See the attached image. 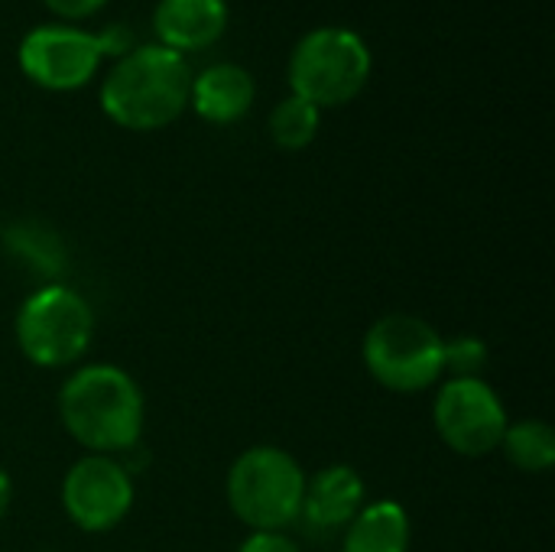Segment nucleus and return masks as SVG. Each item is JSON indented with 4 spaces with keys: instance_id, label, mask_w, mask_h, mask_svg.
<instances>
[{
    "instance_id": "1",
    "label": "nucleus",
    "mask_w": 555,
    "mask_h": 552,
    "mask_svg": "<svg viewBox=\"0 0 555 552\" xmlns=\"http://www.w3.org/2000/svg\"><path fill=\"white\" fill-rule=\"evenodd\" d=\"M192 72L185 55L150 42L114 62L101 85L104 114L127 130H159L189 107Z\"/></svg>"
},
{
    "instance_id": "2",
    "label": "nucleus",
    "mask_w": 555,
    "mask_h": 552,
    "mask_svg": "<svg viewBox=\"0 0 555 552\" xmlns=\"http://www.w3.org/2000/svg\"><path fill=\"white\" fill-rule=\"evenodd\" d=\"M59 413L72 439L94 455L130 452L143 433V394L137 381L114 364L75 371L59 394Z\"/></svg>"
},
{
    "instance_id": "3",
    "label": "nucleus",
    "mask_w": 555,
    "mask_h": 552,
    "mask_svg": "<svg viewBox=\"0 0 555 552\" xmlns=\"http://www.w3.org/2000/svg\"><path fill=\"white\" fill-rule=\"evenodd\" d=\"M306 475L299 462L276 449H247L228 472V504L254 534H280L299 521Z\"/></svg>"
},
{
    "instance_id": "4",
    "label": "nucleus",
    "mask_w": 555,
    "mask_h": 552,
    "mask_svg": "<svg viewBox=\"0 0 555 552\" xmlns=\"http://www.w3.org/2000/svg\"><path fill=\"white\" fill-rule=\"evenodd\" d=\"M371 49L361 33L348 26L309 29L289 55V88L302 101L335 107L351 101L371 78Z\"/></svg>"
},
{
    "instance_id": "5",
    "label": "nucleus",
    "mask_w": 555,
    "mask_h": 552,
    "mask_svg": "<svg viewBox=\"0 0 555 552\" xmlns=\"http://www.w3.org/2000/svg\"><path fill=\"white\" fill-rule=\"evenodd\" d=\"M94 335L91 306L68 286L49 283L36 290L16 312L20 351L36 368H68L75 364Z\"/></svg>"
},
{
    "instance_id": "6",
    "label": "nucleus",
    "mask_w": 555,
    "mask_h": 552,
    "mask_svg": "<svg viewBox=\"0 0 555 552\" xmlns=\"http://www.w3.org/2000/svg\"><path fill=\"white\" fill-rule=\"evenodd\" d=\"M442 342L416 316H384L364 335V364L380 387L416 394L442 377Z\"/></svg>"
},
{
    "instance_id": "7",
    "label": "nucleus",
    "mask_w": 555,
    "mask_h": 552,
    "mask_svg": "<svg viewBox=\"0 0 555 552\" xmlns=\"http://www.w3.org/2000/svg\"><path fill=\"white\" fill-rule=\"evenodd\" d=\"M16 59L29 81L52 91H72L94 75L104 52L98 33L91 29L68 23H42L20 39Z\"/></svg>"
},
{
    "instance_id": "8",
    "label": "nucleus",
    "mask_w": 555,
    "mask_h": 552,
    "mask_svg": "<svg viewBox=\"0 0 555 552\" xmlns=\"http://www.w3.org/2000/svg\"><path fill=\"white\" fill-rule=\"evenodd\" d=\"M436 429L442 442L468 459H481L501 449L507 433V410L498 394L481 381H449L436 397Z\"/></svg>"
},
{
    "instance_id": "9",
    "label": "nucleus",
    "mask_w": 555,
    "mask_h": 552,
    "mask_svg": "<svg viewBox=\"0 0 555 552\" xmlns=\"http://www.w3.org/2000/svg\"><path fill=\"white\" fill-rule=\"evenodd\" d=\"M133 504V482L111 455H85L62 482V508L85 534L114 530Z\"/></svg>"
},
{
    "instance_id": "10",
    "label": "nucleus",
    "mask_w": 555,
    "mask_h": 552,
    "mask_svg": "<svg viewBox=\"0 0 555 552\" xmlns=\"http://www.w3.org/2000/svg\"><path fill=\"white\" fill-rule=\"evenodd\" d=\"M364 504V482L351 465H328L306 482L299 517L312 534H335L348 527Z\"/></svg>"
},
{
    "instance_id": "11",
    "label": "nucleus",
    "mask_w": 555,
    "mask_h": 552,
    "mask_svg": "<svg viewBox=\"0 0 555 552\" xmlns=\"http://www.w3.org/2000/svg\"><path fill=\"white\" fill-rule=\"evenodd\" d=\"M228 26V0H159L153 10V29L159 46L172 52H195L211 42Z\"/></svg>"
},
{
    "instance_id": "12",
    "label": "nucleus",
    "mask_w": 555,
    "mask_h": 552,
    "mask_svg": "<svg viewBox=\"0 0 555 552\" xmlns=\"http://www.w3.org/2000/svg\"><path fill=\"white\" fill-rule=\"evenodd\" d=\"M254 75L237 62H215L192 78L189 101L208 124H234L254 104Z\"/></svg>"
},
{
    "instance_id": "13",
    "label": "nucleus",
    "mask_w": 555,
    "mask_h": 552,
    "mask_svg": "<svg viewBox=\"0 0 555 552\" xmlns=\"http://www.w3.org/2000/svg\"><path fill=\"white\" fill-rule=\"evenodd\" d=\"M410 550V517L397 501H377L361 508L348 524L341 552H406Z\"/></svg>"
},
{
    "instance_id": "14",
    "label": "nucleus",
    "mask_w": 555,
    "mask_h": 552,
    "mask_svg": "<svg viewBox=\"0 0 555 552\" xmlns=\"http://www.w3.org/2000/svg\"><path fill=\"white\" fill-rule=\"evenodd\" d=\"M507 459L524 468V472H550L555 462V433L540 423V420H524V423H514L507 426L504 439H501Z\"/></svg>"
},
{
    "instance_id": "15",
    "label": "nucleus",
    "mask_w": 555,
    "mask_h": 552,
    "mask_svg": "<svg viewBox=\"0 0 555 552\" xmlns=\"http://www.w3.org/2000/svg\"><path fill=\"white\" fill-rule=\"evenodd\" d=\"M319 133V107L302 101L299 94L283 98L270 114V137L283 150H302Z\"/></svg>"
},
{
    "instance_id": "16",
    "label": "nucleus",
    "mask_w": 555,
    "mask_h": 552,
    "mask_svg": "<svg viewBox=\"0 0 555 552\" xmlns=\"http://www.w3.org/2000/svg\"><path fill=\"white\" fill-rule=\"evenodd\" d=\"M488 368V345L475 335H459L442 342V374L449 371L452 381H475Z\"/></svg>"
},
{
    "instance_id": "17",
    "label": "nucleus",
    "mask_w": 555,
    "mask_h": 552,
    "mask_svg": "<svg viewBox=\"0 0 555 552\" xmlns=\"http://www.w3.org/2000/svg\"><path fill=\"white\" fill-rule=\"evenodd\" d=\"M7 244L13 251H20L26 260H36L39 270H49V273H55L62 267V257H65L55 234H49L42 228H33V224H13L7 231Z\"/></svg>"
},
{
    "instance_id": "18",
    "label": "nucleus",
    "mask_w": 555,
    "mask_h": 552,
    "mask_svg": "<svg viewBox=\"0 0 555 552\" xmlns=\"http://www.w3.org/2000/svg\"><path fill=\"white\" fill-rule=\"evenodd\" d=\"M98 42H101V52L104 55H127L130 49H133V33L124 26V23H114V26H104V29H98Z\"/></svg>"
},
{
    "instance_id": "19",
    "label": "nucleus",
    "mask_w": 555,
    "mask_h": 552,
    "mask_svg": "<svg viewBox=\"0 0 555 552\" xmlns=\"http://www.w3.org/2000/svg\"><path fill=\"white\" fill-rule=\"evenodd\" d=\"M237 552H299L293 540H286L283 534H254L250 540L241 543Z\"/></svg>"
},
{
    "instance_id": "20",
    "label": "nucleus",
    "mask_w": 555,
    "mask_h": 552,
    "mask_svg": "<svg viewBox=\"0 0 555 552\" xmlns=\"http://www.w3.org/2000/svg\"><path fill=\"white\" fill-rule=\"evenodd\" d=\"M107 0H46V7L59 16H68V20H81L94 10H101Z\"/></svg>"
},
{
    "instance_id": "21",
    "label": "nucleus",
    "mask_w": 555,
    "mask_h": 552,
    "mask_svg": "<svg viewBox=\"0 0 555 552\" xmlns=\"http://www.w3.org/2000/svg\"><path fill=\"white\" fill-rule=\"evenodd\" d=\"M10 498H13V485H10V478H7V472L0 468V517L10 511Z\"/></svg>"
}]
</instances>
